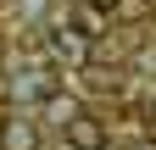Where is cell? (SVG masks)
Here are the masks:
<instances>
[{
  "label": "cell",
  "mask_w": 156,
  "mask_h": 150,
  "mask_svg": "<svg viewBox=\"0 0 156 150\" xmlns=\"http://www.w3.org/2000/svg\"><path fill=\"white\" fill-rule=\"evenodd\" d=\"M67 145H73V150H101V145H106L101 117H84V111H78V117L67 122Z\"/></svg>",
  "instance_id": "obj_1"
},
{
  "label": "cell",
  "mask_w": 156,
  "mask_h": 150,
  "mask_svg": "<svg viewBox=\"0 0 156 150\" xmlns=\"http://www.w3.org/2000/svg\"><path fill=\"white\" fill-rule=\"evenodd\" d=\"M89 33H67V28H56L50 33V56H56V61H84V56H89Z\"/></svg>",
  "instance_id": "obj_2"
},
{
  "label": "cell",
  "mask_w": 156,
  "mask_h": 150,
  "mask_svg": "<svg viewBox=\"0 0 156 150\" xmlns=\"http://www.w3.org/2000/svg\"><path fill=\"white\" fill-rule=\"evenodd\" d=\"M0 150H39V134H34V122L11 117L6 128H0Z\"/></svg>",
  "instance_id": "obj_3"
},
{
  "label": "cell",
  "mask_w": 156,
  "mask_h": 150,
  "mask_svg": "<svg viewBox=\"0 0 156 150\" xmlns=\"http://www.w3.org/2000/svg\"><path fill=\"white\" fill-rule=\"evenodd\" d=\"M45 117H50V122H62V128H67V122L78 117V100H73V95H45Z\"/></svg>",
  "instance_id": "obj_4"
},
{
  "label": "cell",
  "mask_w": 156,
  "mask_h": 150,
  "mask_svg": "<svg viewBox=\"0 0 156 150\" xmlns=\"http://www.w3.org/2000/svg\"><path fill=\"white\" fill-rule=\"evenodd\" d=\"M39 6H45V0H23V11H28V17H34V11H39Z\"/></svg>",
  "instance_id": "obj_5"
},
{
  "label": "cell",
  "mask_w": 156,
  "mask_h": 150,
  "mask_svg": "<svg viewBox=\"0 0 156 150\" xmlns=\"http://www.w3.org/2000/svg\"><path fill=\"white\" fill-rule=\"evenodd\" d=\"M89 6H101V11H112V6H117V0H89Z\"/></svg>",
  "instance_id": "obj_6"
},
{
  "label": "cell",
  "mask_w": 156,
  "mask_h": 150,
  "mask_svg": "<svg viewBox=\"0 0 156 150\" xmlns=\"http://www.w3.org/2000/svg\"><path fill=\"white\" fill-rule=\"evenodd\" d=\"M140 150H156V145H140Z\"/></svg>",
  "instance_id": "obj_7"
}]
</instances>
